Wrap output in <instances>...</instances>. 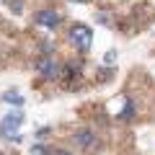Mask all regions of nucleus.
<instances>
[{
	"mask_svg": "<svg viewBox=\"0 0 155 155\" xmlns=\"http://www.w3.org/2000/svg\"><path fill=\"white\" fill-rule=\"evenodd\" d=\"M23 119L26 116L21 114V111H11V114L3 116V122H0V134L5 140H13V142H21V134H18V129H21Z\"/></svg>",
	"mask_w": 155,
	"mask_h": 155,
	"instance_id": "1",
	"label": "nucleus"
},
{
	"mask_svg": "<svg viewBox=\"0 0 155 155\" xmlns=\"http://www.w3.org/2000/svg\"><path fill=\"white\" fill-rule=\"evenodd\" d=\"M70 44L75 47L78 52H88L91 49V41H93V34H91V28L88 26H83V23H78V26H72L70 28Z\"/></svg>",
	"mask_w": 155,
	"mask_h": 155,
	"instance_id": "2",
	"label": "nucleus"
},
{
	"mask_svg": "<svg viewBox=\"0 0 155 155\" xmlns=\"http://www.w3.org/2000/svg\"><path fill=\"white\" fill-rule=\"evenodd\" d=\"M72 142L85 153H93V150H98V134H93L91 129H78L72 134Z\"/></svg>",
	"mask_w": 155,
	"mask_h": 155,
	"instance_id": "3",
	"label": "nucleus"
},
{
	"mask_svg": "<svg viewBox=\"0 0 155 155\" xmlns=\"http://www.w3.org/2000/svg\"><path fill=\"white\" fill-rule=\"evenodd\" d=\"M36 72H39L41 78H47V80H52V78L60 75V65H57L49 54H41V57L36 60Z\"/></svg>",
	"mask_w": 155,
	"mask_h": 155,
	"instance_id": "4",
	"label": "nucleus"
},
{
	"mask_svg": "<svg viewBox=\"0 0 155 155\" xmlns=\"http://www.w3.org/2000/svg\"><path fill=\"white\" fill-rule=\"evenodd\" d=\"M36 23H39V26H47V28H57V26H60V16H57V11L44 8V11L36 13Z\"/></svg>",
	"mask_w": 155,
	"mask_h": 155,
	"instance_id": "5",
	"label": "nucleus"
},
{
	"mask_svg": "<svg viewBox=\"0 0 155 155\" xmlns=\"http://www.w3.org/2000/svg\"><path fill=\"white\" fill-rule=\"evenodd\" d=\"M3 101H8V104H13V106H23V96L16 93V91H8V93H3Z\"/></svg>",
	"mask_w": 155,
	"mask_h": 155,
	"instance_id": "6",
	"label": "nucleus"
},
{
	"mask_svg": "<svg viewBox=\"0 0 155 155\" xmlns=\"http://www.w3.org/2000/svg\"><path fill=\"white\" fill-rule=\"evenodd\" d=\"M104 62H106V65H114V62H116V49H109V52H106V54H104Z\"/></svg>",
	"mask_w": 155,
	"mask_h": 155,
	"instance_id": "7",
	"label": "nucleus"
},
{
	"mask_svg": "<svg viewBox=\"0 0 155 155\" xmlns=\"http://www.w3.org/2000/svg\"><path fill=\"white\" fill-rule=\"evenodd\" d=\"M31 155H49V150L41 147V145H34V147H31Z\"/></svg>",
	"mask_w": 155,
	"mask_h": 155,
	"instance_id": "8",
	"label": "nucleus"
},
{
	"mask_svg": "<svg viewBox=\"0 0 155 155\" xmlns=\"http://www.w3.org/2000/svg\"><path fill=\"white\" fill-rule=\"evenodd\" d=\"M49 155H70L67 150H49Z\"/></svg>",
	"mask_w": 155,
	"mask_h": 155,
	"instance_id": "9",
	"label": "nucleus"
}]
</instances>
